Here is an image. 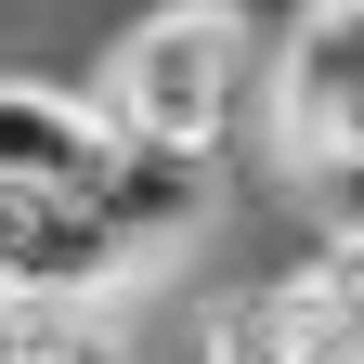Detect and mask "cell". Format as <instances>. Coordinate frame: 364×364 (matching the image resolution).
<instances>
[{
	"label": "cell",
	"mask_w": 364,
	"mask_h": 364,
	"mask_svg": "<svg viewBox=\"0 0 364 364\" xmlns=\"http://www.w3.org/2000/svg\"><path fill=\"white\" fill-rule=\"evenodd\" d=\"M91 105H105V130H130V144H182V156L221 169V144H247V117L273 105V39L235 0H156V14L117 26Z\"/></svg>",
	"instance_id": "cell-1"
},
{
	"label": "cell",
	"mask_w": 364,
	"mask_h": 364,
	"mask_svg": "<svg viewBox=\"0 0 364 364\" xmlns=\"http://www.w3.org/2000/svg\"><path fill=\"white\" fill-rule=\"evenodd\" d=\"M273 169H312V156H351L364 144V0H312V14L273 39Z\"/></svg>",
	"instance_id": "cell-2"
},
{
	"label": "cell",
	"mask_w": 364,
	"mask_h": 364,
	"mask_svg": "<svg viewBox=\"0 0 364 364\" xmlns=\"http://www.w3.org/2000/svg\"><path fill=\"white\" fill-rule=\"evenodd\" d=\"M105 156V105L65 78H0V182L14 196H78Z\"/></svg>",
	"instance_id": "cell-3"
},
{
	"label": "cell",
	"mask_w": 364,
	"mask_h": 364,
	"mask_svg": "<svg viewBox=\"0 0 364 364\" xmlns=\"http://www.w3.org/2000/svg\"><path fill=\"white\" fill-rule=\"evenodd\" d=\"M235 14H247V26H260V39H287V26H299V14H312V0H235Z\"/></svg>",
	"instance_id": "cell-4"
}]
</instances>
